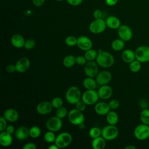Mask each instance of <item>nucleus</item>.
<instances>
[{
    "instance_id": "obj_1",
    "label": "nucleus",
    "mask_w": 149,
    "mask_h": 149,
    "mask_svg": "<svg viewBox=\"0 0 149 149\" xmlns=\"http://www.w3.org/2000/svg\"><path fill=\"white\" fill-rule=\"evenodd\" d=\"M95 61L99 66L109 68L114 64L115 59L111 53L102 49H98Z\"/></svg>"
},
{
    "instance_id": "obj_2",
    "label": "nucleus",
    "mask_w": 149,
    "mask_h": 149,
    "mask_svg": "<svg viewBox=\"0 0 149 149\" xmlns=\"http://www.w3.org/2000/svg\"><path fill=\"white\" fill-rule=\"evenodd\" d=\"M81 93L80 88L77 86H71L65 93L66 101L72 105H75L78 101L81 100Z\"/></svg>"
},
{
    "instance_id": "obj_3",
    "label": "nucleus",
    "mask_w": 149,
    "mask_h": 149,
    "mask_svg": "<svg viewBox=\"0 0 149 149\" xmlns=\"http://www.w3.org/2000/svg\"><path fill=\"white\" fill-rule=\"evenodd\" d=\"M101 129V136L106 141L113 140L118 136L119 130L115 125L108 124Z\"/></svg>"
},
{
    "instance_id": "obj_4",
    "label": "nucleus",
    "mask_w": 149,
    "mask_h": 149,
    "mask_svg": "<svg viewBox=\"0 0 149 149\" xmlns=\"http://www.w3.org/2000/svg\"><path fill=\"white\" fill-rule=\"evenodd\" d=\"M73 138L70 133L63 132L56 136L54 143L59 147V148H63L69 146L72 141Z\"/></svg>"
},
{
    "instance_id": "obj_5",
    "label": "nucleus",
    "mask_w": 149,
    "mask_h": 149,
    "mask_svg": "<svg viewBox=\"0 0 149 149\" xmlns=\"http://www.w3.org/2000/svg\"><path fill=\"white\" fill-rule=\"evenodd\" d=\"M68 119L71 124L78 126L84 122L85 118L83 112L74 108L68 112Z\"/></svg>"
},
{
    "instance_id": "obj_6",
    "label": "nucleus",
    "mask_w": 149,
    "mask_h": 149,
    "mask_svg": "<svg viewBox=\"0 0 149 149\" xmlns=\"http://www.w3.org/2000/svg\"><path fill=\"white\" fill-rule=\"evenodd\" d=\"M107 27L105 20L101 18L94 19L89 24L88 29L91 33L97 34L103 33Z\"/></svg>"
},
{
    "instance_id": "obj_7",
    "label": "nucleus",
    "mask_w": 149,
    "mask_h": 149,
    "mask_svg": "<svg viewBox=\"0 0 149 149\" xmlns=\"http://www.w3.org/2000/svg\"><path fill=\"white\" fill-rule=\"evenodd\" d=\"M99 99L98 92L94 90H86L81 95V100L87 105L95 104Z\"/></svg>"
},
{
    "instance_id": "obj_8",
    "label": "nucleus",
    "mask_w": 149,
    "mask_h": 149,
    "mask_svg": "<svg viewBox=\"0 0 149 149\" xmlns=\"http://www.w3.org/2000/svg\"><path fill=\"white\" fill-rule=\"evenodd\" d=\"M134 137L139 140L143 141L149 137V125L144 123L137 125L133 132Z\"/></svg>"
},
{
    "instance_id": "obj_9",
    "label": "nucleus",
    "mask_w": 149,
    "mask_h": 149,
    "mask_svg": "<svg viewBox=\"0 0 149 149\" xmlns=\"http://www.w3.org/2000/svg\"><path fill=\"white\" fill-rule=\"evenodd\" d=\"M63 123L62 119L55 116L47 119L45 123V126L48 130L56 132L60 130L62 127Z\"/></svg>"
},
{
    "instance_id": "obj_10",
    "label": "nucleus",
    "mask_w": 149,
    "mask_h": 149,
    "mask_svg": "<svg viewBox=\"0 0 149 149\" xmlns=\"http://www.w3.org/2000/svg\"><path fill=\"white\" fill-rule=\"evenodd\" d=\"M136 59L141 63H146L149 61V47L141 45L137 47L134 51Z\"/></svg>"
},
{
    "instance_id": "obj_11",
    "label": "nucleus",
    "mask_w": 149,
    "mask_h": 149,
    "mask_svg": "<svg viewBox=\"0 0 149 149\" xmlns=\"http://www.w3.org/2000/svg\"><path fill=\"white\" fill-rule=\"evenodd\" d=\"M98 65L96 61H87L84 67V72L87 77H95L99 73Z\"/></svg>"
},
{
    "instance_id": "obj_12",
    "label": "nucleus",
    "mask_w": 149,
    "mask_h": 149,
    "mask_svg": "<svg viewBox=\"0 0 149 149\" xmlns=\"http://www.w3.org/2000/svg\"><path fill=\"white\" fill-rule=\"evenodd\" d=\"M118 34L119 37L125 41H128L133 37V31L131 28L126 24H121L118 29Z\"/></svg>"
},
{
    "instance_id": "obj_13",
    "label": "nucleus",
    "mask_w": 149,
    "mask_h": 149,
    "mask_svg": "<svg viewBox=\"0 0 149 149\" xmlns=\"http://www.w3.org/2000/svg\"><path fill=\"white\" fill-rule=\"evenodd\" d=\"M112 78V74L108 70H102L98 73L95 77V80L98 85L102 86L109 83L111 81Z\"/></svg>"
},
{
    "instance_id": "obj_14",
    "label": "nucleus",
    "mask_w": 149,
    "mask_h": 149,
    "mask_svg": "<svg viewBox=\"0 0 149 149\" xmlns=\"http://www.w3.org/2000/svg\"><path fill=\"white\" fill-rule=\"evenodd\" d=\"M77 47L84 51L91 49L93 47V42L90 38L85 36H81L77 38Z\"/></svg>"
},
{
    "instance_id": "obj_15",
    "label": "nucleus",
    "mask_w": 149,
    "mask_h": 149,
    "mask_svg": "<svg viewBox=\"0 0 149 149\" xmlns=\"http://www.w3.org/2000/svg\"><path fill=\"white\" fill-rule=\"evenodd\" d=\"M53 108H54L52 105L51 102L44 101L40 102L37 105L36 107V111L38 113L42 115H45L51 113Z\"/></svg>"
},
{
    "instance_id": "obj_16",
    "label": "nucleus",
    "mask_w": 149,
    "mask_h": 149,
    "mask_svg": "<svg viewBox=\"0 0 149 149\" xmlns=\"http://www.w3.org/2000/svg\"><path fill=\"white\" fill-rule=\"evenodd\" d=\"M15 66L16 72L19 73H24L29 69L30 61L27 57H22L17 61Z\"/></svg>"
},
{
    "instance_id": "obj_17",
    "label": "nucleus",
    "mask_w": 149,
    "mask_h": 149,
    "mask_svg": "<svg viewBox=\"0 0 149 149\" xmlns=\"http://www.w3.org/2000/svg\"><path fill=\"white\" fill-rule=\"evenodd\" d=\"M97 92L99 98L105 100L111 98L113 93V90L111 86L108 84H105L100 86Z\"/></svg>"
},
{
    "instance_id": "obj_18",
    "label": "nucleus",
    "mask_w": 149,
    "mask_h": 149,
    "mask_svg": "<svg viewBox=\"0 0 149 149\" xmlns=\"http://www.w3.org/2000/svg\"><path fill=\"white\" fill-rule=\"evenodd\" d=\"M14 133L15 138L20 141L24 140L30 136L29 129L25 126H20L17 127Z\"/></svg>"
},
{
    "instance_id": "obj_19",
    "label": "nucleus",
    "mask_w": 149,
    "mask_h": 149,
    "mask_svg": "<svg viewBox=\"0 0 149 149\" xmlns=\"http://www.w3.org/2000/svg\"><path fill=\"white\" fill-rule=\"evenodd\" d=\"M111 110L108 103L105 102H97L94 107L95 113L99 115H106Z\"/></svg>"
},
{
    "instance_id": "obj_20",
    "label": "nucleus",
    "mask_w": 149,
    "mask_h": 149,
    "mask_svg": "<svg viewBox=\"0 0 149 149\" xmlns=\"http://www.w3.org/2000/svg\"><path fill=\"white\" fill-rule=\"evenodd\" d=\"M3 116L9 122H15L19 118L18 112L13 108H8L5 111Z\"/></svg>"
},
{
    "instance_id": "obj_21",
    "label": "nucleus",
    "mask_w": 149,
    "mask_h": 149,
    "mask_svg": "<svg viewBox=\"0 0 149 149\" xmlns=\"http://www.w3.org/2000/svg\"><path fill=\"white\" fill-rule=\"evenodd\" d=\"M13 142V137L12 134L6 131L1 132L0 133V144L2 146L7 147L10 146Z\"/></svg>"
},
{
    "instance_id": "obj_22",
    "label": "nucleus",
    "mask_w": 149,
    "mask_h": 149,
    "mask_svg": "<svg viewBox=\"0 0 149 149\" xmlns=\"http://www.w3.org/2000/svg\"><path fill=\"white\" fill-rule=\"evenodd\" d=\"M25 40L22 35L16 33L13 34L11 37V44L16 48H21L24 47L25 43Z\"/></svg>"
},
{
    "instance_id": "obj_23",
    "label": "nucleus",
    "mask_w": 149,
    "mask_h": 149,
    "mask_svg": "<svg viewBox=\"0 0 149 149\" xmlns=\"http://www.w3.org/2000/svg\"><path fill=\"white\" fill-rule=\"evenodd\" d=\"M107 26L111 29H118L121 25L120 20L115 16H109L105 19Z\"/></svg>"
},
{
    "instance_id": "obj_24",
    "label": "nucleus",
    "mask_w": 149,
    "mask_h": 149,
    "mask_svg": "<svg viewBox=\"0 0 149 149\" xmlns=\"http://www.w3.org/2000/svg\"><path fill=\"white\" fill-rule=\"evenodd\" d=\"M121 58L123 62L130 63L136 59L135 52L130 49H125L121 54Z\"/></svg>"
},
{
    "instance_id": "obj_25",
    "label": "nucleus",
    "mask_w": 149,
    "mask_h": 149,
    "mask_svg": "<svg viewBox=\"0 0 149 149\" xmlns=\"http://www.w3.org/2000/svg\"><path fill=\"white\" fill-rule=\"evenodd\" d=\"M106 146V140L101 136L93 139L91 146L94 149H104Z\"/></svg>"
},
{
    "instance_id": "obj_26",
    "label": "nucleus",
    "mask_w": 149,
    "mask_h": 149,
    "mask_svg": "<svg viewBox=\"0 0 149 149\" xmlns=\"http://www.w3.org/2000/svg\"><path fill=\"white\" fill-rule=\"evenodd\" d=\"M83 85L86 90H94L97 87L98 84L93 77H87L83 80Z\"/></svg>"
},
{
    "instance_id": "obj_27",
    "label": "nucleus",
    "mask_w": 149,
    "mask_h": 149,
    "mask_svg": "<svg viewBox=\"0 0 149 149\" xmlns=\"http://www.w3.org/2000/svg\"><path fill=\"white\" fill-rule=\"evenodd\" d=\"M106 120L109 125H116L119 120L118 115L115 111L111 110L106 115Z\"/></svg>"
},
{
    "instance_id": "obj_28",
    "label": "nucleus",
    "mask_w": 149,
    "mask_h": 149,
    "mask_svg": "<svg viewBox=\"0 0 149 149\" xmlns=\"http://www.w3.org/2000/svg\"><path fill=\"white\" fill-rule=\"evenodd\" d=\"M125 41L122 40L121 38H116L111 43V48L115 51H122L125 45Z\"/></svg>"
},
{
    "instance_id": "obj_29",
    "label": "nucleus",
    "mask_w": 149,
    "mask_h": 149,
    "mask_svg": "<svg viewBox=\"0 0 149 149\" xmlns=\"http://www.w3.org/2000/svg\"><path fill=\"white\" fill-rule=\"evenodd\" d=\"M62 63L65 67L72 68L76 63V57L73 55H68L63 58Z\"/></svg>"
},
{
    "instance_id": "obj_30",
    "label": "nucleus",
    "mask_w": 149,
    "mask_h": 149,
    "mask_svg": "<svg viewBox=\"0 0 149 149\" xmlns=\"http://www.w3.org/2000/svg\"><path fill=\"white\" fill-rule=\"evenodd\" d=\"M140 119L142 123L149 125V109H143L140 114Z\"/></svg>"
},
{
    "instance_id": "obj_31",
    "label": "nucleus",
    "mask_w": 149,
    "mask_h": 149,
    "mask_svg": "<svg viewBox=\"0 0 149 149\" xmlns=\"http://www.w3.org/2000/svg\"><path fill=\"white\" fill-rule=\"evenodd\" d=\"M98 54V51H96L94 49H90L84 53V56L86 57L87 61H92L96 59L97 56Z\"/></svg>"
},
{
    "instance_id": "obj_32",
    "label": "nucleus",
    "mask_w": 149,
    "mask_h": 149,
    "mask_svg": "<svg viewBox=\"0 0 149 149\" xmlns=\"http://www.w3.org/2000/svg\"><path fill=\"white\" fill-rule=\"evenodd\" d=\"M141 63L140 62L135 59L129 63V69L133 73H137L139 72L141 68Z\"/></svg>"
},
{
    "instance_id": "obj_33",
    "label": "nucleus",
    "mask_w": 149,
    "mask_h": 149,
    "mask_svg": "<svg viewBox=\"0 0 149 149\" xmlns=\"http://www.w3.org/2000/svg\"><path fill=\"white\" fill-rule=\"evenodd\" d=\"M41 129L37 126H33L29 129V134L31 138L36 139L41 135Z\"/></svg>"
},
{
    "instance_id": "obj_34",
    "label": "nucleus",
    "mask_w": 149,
    "mask_h": 149,
    "mask_svg": "<svg viewBox=\"0 0 149 149\" xmlns=\"http://www.w3.org/2000/svg\"><path fill=\"white\" fill-rule=\"evenodd\" d=\"M102 129L98 127H93L88 131V135L91 139H94L101 136Z\"/></svg>"
},
{
    "instance_id": "obj_35",
    "label": "nucleus",
    "mask_w": 149,
    "mask_h": 149,
    "mask_svg": "<svg viewBox=\"0 0 149 149\" xmlns=\"http://www.w3.org/2000/svg\"><path fill=\"white\" fill-rule=\"evenodd\" d=\"M56 136L55 134V132L48 130L47 132L44 135V140L48 143H54L56 139Z\"/></svg>"
},
{
    "instance_id": "obj_36",
    "label": "nucleus",
    "mask_w": 149,
    "mask_h": 149,
    "mask_svg": "<svg viewBox=\"0 0 149 149\" xmlns=\"http://www.w3.org/2000/svg\"><path fill=\"white\" fill-rule=\"evenodd\" d=\"M68 111L67 109L63 106H62L56 109V116L62 119L65 117H66V116H68Z\"/></svg>"
},
{
    "instance_id": "obj_37",
    "label": "nucleus",
    "mask_w": 149,
    "mask_h": 149,
    "mask_svg": "<svg viewBox=\"0 0 149 149\" xmlns=\"http://www.w3.org/2000/svg\"><path fill=\"white\" fill-rule=\"evenodd\" d=\"M77 38L73 36H68L65 40V42L66 45L69 47H73L77 45Z\"/></svg>"
},
{
    "instance_id": "obj_38",
    "label": "nucleus",
    "mask_w": 149,
    "mask_h": 149,
    "mask_svg": "<svg viewBox=\"0 0 149 149\" xmlns=\"http://www.w3.org/2000/svg\"><path fill=\"white\" fill-rule=\"evenodd\" d=\"M51 104H52V105L54 108L57 109V108L63 106V100L61 97H54L52 100Z\"/></svg>"
},
{
    "instance_id": "obj_39",
    "label": "nucleus",
    "mask_w": 149,
    "mask_h": 149,
    "mask_svg": "<svg viewBox=\"0 0 149 149\" xmlns=\"http://www.w3.org/2000/svg\"><path fill=\"white\" fill-rule=\"evenodd\" d=\"M36 46V41L34 40L32 38H30L28 40H26L25 41V43L24 45V48L26 49L30 50L34 48Z\"/></svg>"
},
{
    "instance_id": "obj_40",
    "label": "nucleus",
    "mask_w": 149,
    "mask_h": 149,
    "mask_svg": "<svg viewBox=\"0 0 149 149\" xmlns=\"http://www.w3.org/2000/svg\"><path fill=\"white\" fill-rule=\"evenodd\" d=\"M87 62V60L86 59L84 55H79L76 57V63L79 65H85Z\"/></svg>"
},
{
    "instance_id": "obj_41",
    "label": "nucleus",
    "mask_w": 149,
    "mask_h": 149,
    "mask_svg": "<svg viewBox=\"0 0 149 149\" xmlns=\"http://www.w3.org/2000/svg\"><path fill=\"white\" fill-rule=\"evenodd\" d=\"M108 104H109V106L111 109L114 110V109H116L119 108V107L120 105V102L118 100L113 99L108 102Z\"/></svg>"
},
{
    "instance_id": "obj_42",
    "label": "nucleus",
    "mask_w": 149,
    "mask_h": 149,
    "mask_svg": "<svg viewBox=\"0 0 149 149\" xmlns=\"http://www.w3.org/2000/svg\"><path fill=\"white\" fill-rule=\"evenodd\" d=\"M86 105L87 104L85 102H84L81 100L75 104L76 108L81 112H83L86 109Z\"/></svg>"
},
{
    "instance_id": "obj_43",
    "label": "nucleus",
    "mask_w": 149,
    "mask_h": 149,
    "mask_svg": "<svg viewBox=\"0 0 149 149\" xmlns=\"http://www.w3.org/2000/svg\"><path fill=\"white\" fill-rule=\"evenodd\" d=\"M7 120L3 116H2L0 118V131L3 132L5 131L8 125H7Z\"/></svg>"
},
{
    "instance_id": "obj_44",
    "label": "nucleus",
    "mask_w": 149,
    "mask_h": 149,
    "mask_svg": "<svg viewBox=\"0 0 149 149\" xmlns=\"http://www.w3.org/2000/svg\"><path fill=\"white\" fill-rule=\"evenodd\" d=\"M93 16L94 19H101L102 17V12L100 9H95L93 13Z\"/></svg>"
},
{
    "instance_id": "obj_45",
    "label": "nucleus",
    "mask_w": 149,
    "mask_h": 149,
    "mask_svg": "<svg viewBox=\"0 0 149 149\" xmlns=\"http://www.w3.org/2000/svg\"><path fill=\"white\" fill-rule=\"evenodd\" d=\"M6 70L8 73H13L16 71L15 64H9L6 67Z\"/></svg>"
},
{
    "instance_id": "obj_46",
    "label": "nucleus",
    "mask_w": 149,
    "mask_h": 149,
    "mask_svg": "<svg viewBox=\"0 0 149 149\" xmlns=\"http://www.w3.org/2000/svg\"><path fill=\"white\" fill-rule=\"evenodd\" d=\"M68 3L72 6H78L80 5L83 0H66Z\"/></svg>"
},
{
    "instance_id": "obj_47",
    "label": "nucleus",
    "mask_w": 149,
    "mask_h": 149,
    "mask_svg": "<svg viewBox=\"0 0 149 149\" xmlns=\"http://www.w3.org/2000/svg\"><path fill=\"white\" fill-rule=\"evenodd\" d=\"M37 148L36 145L33 143H27L23 146V149H36Z\"/></svg>"
},
{
    "instance_id": "obj_48",
    "label": "nucleus",
    "mask_w": 149,
    "mask_h": 149,
    "mask_svg": "<svg viewBox=\"0 0 149 149\" xmlns=\"http://www.w3.org/2000/svg\"><path fill=\"white\" fill-rule=\"evenodd\" d=\"M45 0H32V2L34 6L40 7L44 5Z\"/></svg>"
},
{
    "instance_id": "obj_49",
    "label": "nucleus",
    "mask_w": 149,
    "mask_h": 149,
    "mask_svg": "<svg viewBox=\"0 0 149 149\" xmlns=\"http://www.w3.org/2000/svg\"><path fill=\"white\" fill-rule=\"evenodd\" d=\"M5 131H6V132H8L9 133L12 134L13 133H15V127H14V126H13V125H9L7 126V127H6V129H5Z\"/></svg>"
},
{
    "instance_id": "obj_50",
    "label": "nucleus",
    "mask_w": 149,
    "mask_h": 149,
    "mask_svg": "<svg viewBox=\"0 0 149 149\" xmlns=\"http://www.w3.org/2000/svg\"><path fill=\"white\" fill-rule=\"evenodd\" d=\"M119 0H105V3L107 5L109 6H112L115 5L118 2Z\"/></svg>"
},
{
    "instance_id": "obj_51",
    "label": "nucleus",
    "mask_w": 149,
    "mask_h": 149,
    "mask_svg": "<svg viewBox=\"0 0 149 149\" xmlns=\"http://www.w3.org/2000/svg\"><path fill=\"white\" fill-rule=\"evenodd\" d=\"M48 149H59V147L54 143V144H51L48 147Z\"/></svg>"
},
{
    "instance_id": "obj_52",
    "label": "nucleus",
    "mask_w": 149,
    "mask_h": 149,
    "mask_svg": "<svg viewBox=\"0 0 149 149\" xmlns=\"http://www.w3.org/2000/svg\"><path fill=\"white\" fill-rule=\"evenodd\" d=\"M136 148H137L134 146H133L131 144L128 145L125 147V149H136Z\"/></svg>"
},
{
    "instance_id": "obj_53",
    "label": "nucleus",
    "mask_w": 149,
    "mask_h": 149,
    "mask_svg": "<svg viewBox=\"0 0 149 149\" xmlns=\"http://www.w3.org/2000/svg\"><path fill=\"white\" fill-rule=\"evenodd\" d=\"M78 126H79V129H83L85 127V125H84V122H83V123H80L79 125H78Z\"/></svg>"
},
{
    "instance_id": "obj_54",
    "label": "nucleus",
    "mask_w": 149,
    "mask_h": 149,
    "mask_svg": "<svg viewBox=\"0 0 149 149\" xmlns=\"http://www.w3.org/2000/svg\"><path fill=\"white\" fill-rule=\"evenodd\" d=\"M56 1H58V2H61V1H62L63 0H55Z\"/></svg>"
}]
</instances>
